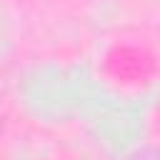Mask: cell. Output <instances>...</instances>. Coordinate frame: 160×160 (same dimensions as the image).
<instances>
[{
  "label": "cell",
  "mask_w": 160,
  "mask_h": 160,
  "mask_svg": "<svg viewBox=\"0 0 160 160\" xmlns=\"http://www.w3.org/2000/svg\"><path fill=\"white\" fill-rule=\"evenodd\" d=\"M128 160H160V145H150V148H142V150L132 152Z\"/></svg>",
  "instance_id": "cell-1"
},
{
  "label": "cell",
  "mask_w": 160,
  "mask_h": 160,
  "mask_svg": "<svg viewBox=\"0 0 160 160\" xmlns=\"http://www.w3.org/2000/svg\"><path fill=\"white\" fill-rule=\"evenodd\" d=\"M5 120H8V115H5V108L0 105V135H2V130H5Z\"/></svg>",
  "instance_id": "cell-2"
}]
</instances>
